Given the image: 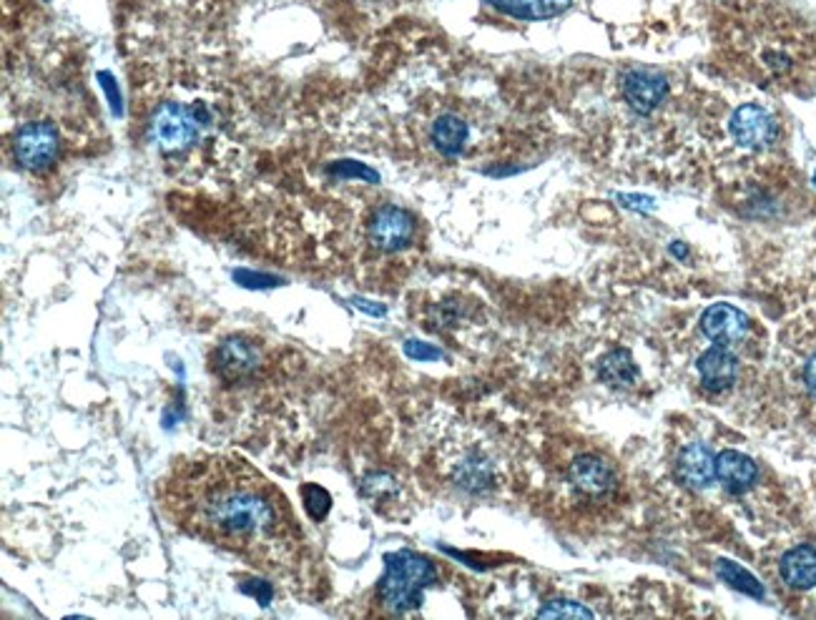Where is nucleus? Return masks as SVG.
<instances>
[{
  "mask_svg": "<svg viewBox=\"0 0 816 620\" xmlns=\"http://www.w3.org/2000/svg\"><path fill=\"white\" fill-rule=\"evenodd\" d=\"M161 508L187 536L229 550L259 570H282L302 532L282 490L242 458L194 454L161 482Z\"/></svg>",
  "mask_w": 816,
  "mask_h": 620,
  "instance_id": "f257e3e1",
  "label": "nucleus"
},
{
  "mask_svg": "<svg viewBox=\"0 0 816 620\" xmlns=\"http://www.w3.org/2000/svg\"><path fill=\"white\" fill-rule=\"evenodd\" d=\"M435 566L412 550L385 558V576L380 578L377 600L392 616H402L422 603L425 590L435 583Z\"/></svg>",
  "mask_w": 816,
  "mask_h": 620,
  "instance_id": "f03ea898",
  "label": "nucleus"
},
{
  "mask_svg": "<svg viewBox=\"0 0 816 620\" xmlns=\"http://www.w3.org/2000/svg\"><path fill=\"white\" fill-rule=\"evenodd\" d=\"M206 123L204 109H189L174 101H167L153 116V136L159 147L167 151H181L197 141L199 129Z\"/></svg>",
  "mask_w": 816,
  "mask_h": 620,
  "instance_id": "7ed1b4c3",
  "label": "nucleus"
},
{
  "mask_svg": "<svg viewBox=\"0 0 816 620\" xmlns=\"http://www.w3.org/2000/svg\"><path fill=\"white\" fill-rule=\"evenodd\" d=\"M59 131L51 123L38 121L26 123L21 131L13 136V153L16 161L28 171H43L51 167L59 157Z\"/></svg>",
  "mask_w": 816,
  "mask_h": 620,
  "instance_id": "20e7f679",
  "label": "nucleus"
},
{
  "mask_svg": "<svg viewBox=\"0 0 816 620\" xmlns=\"http://www.w3.org/2000/svg\"><path fill=\"white\" fill-rule=\"evenodd\" d=\"M214 372L222 377L224 382H239L246 380L256 372V367L262 364V352L244 337H226L222 344L214 350Z\"/></svg>",
  "mask_w": 816,
  "mask_h": 620,
  "instance_id": "39448f33",
  "label": "nucleus"
},
{
  "mask_svg": "<svg viewBox=\"0 0 816 620\" xmlns=\"http://www.w3.org/2000/svg\"><path fill=\"white\" fill-rule=\"evenodd\" d=\"M776 133L779 129H776L774 116L762 106L746 103L732 116V136L738 141V147L752 151L766 149L776 141Z\"/></svg>",
  "mask_w": 816,
  "mask_h": 620,
  "instance_id": "423d86ee",
  "label": "nucleus"
},
{
  "mask_svg": "<svg viewBox=\"0 0 816 620\" xmlns=\"http://www.w3.org/2000/svg\"><path fill=\"white\" fill-rule=\"evenodd\" d=\"M412 237H415V219L400 207H382L374 211L370 224L372 244L382 251H400L405 249Z\"/></svg>",
  "mask_w": 816,
  "mask_h": 620,
  "instance_id": "0eeeda50",
  "label": "nucleus"
},
{
  "mask_svg": "<svg viewBox=\"0 0 816 620\" xmlns=\"http://www.w3.org/2000/svg\"><path fill=\"white\" fill-rule=\"evenodd\" d=\"M701 329H704V334L712 339V342L728 347L742 342L746 337L748 319L742 309H736L732 304H714L706 309L704 317H701Z\"/></svg>",
  "mask_w": 816,
  "mask_h": 620,
  "instance_id": "6e6552de",
  "label": "nucleus"
},
{
  "mask_svg": "<svg viewBox=\"0 0 816 620\" xmlns=\"http://www.w3.org/2000/svg\"><path fill=\"white\" fill-rule=\"evenodd\" d=\"M666 93H668V86L656 73L633 71L626 76V83H623V96H626L628 106L633 111L643 113V116L656 111L661 101L666 99Z\"/></svg>",
  "mask_w": 816,
  "mask_h": 620,
  "instance_id": "1a4fd4ad",
  "label": "nucleus"
},
{
  "mask_svg": "<svg viewBox=\"0 0 816 620\" xmlns=\"http://www.w3.org/2000/svg\"><path fill=\"white\" fill-rule=\"evenodd\" d=\"M698 374L706 390L712 392H724L736 382L738 374V360L726 350L724 344H716L712 350H706L698 360Z\"/></svg>",
  "mask_w": 816,
  "mask_h": 620,
  "instance_id": "9d476101",
  "label": "nucleus"
},
{
  "mask_svg": "<svg viewBox=\"0 0 816 620\" xmlns=\"http://www.w3.org/2000/svg\"><path fill=\"white\" fill-rule=\"evenodd\" d=\"M568 474H571L573 488L591 498L606 496V492L613 488V482H616V478H613V470L601 458H595V454H583V458L575 460L571 464Z\"/></svg>",
  "mask_w": 816,
  "mask_h": 620,
  "instance_id": "9b49d317",
  "label": "nucleus"
},
{
  "mask_svg": "<svg viewBox=\"0 0 816 620\" xmlns=\"http://www.w3.org/2000/svg\"><path fill=\"white\" fill-rule=\"evenodd\" d=\"M678 478L691 490H704L716 478V458L706 444H688L678 458Z\"/></svg>",
  "mask_w": 816,
  "mask_h": 620,
  "instance_id": "f8f14e48",
  "label": "nucleus"
},
{
  "mask_svg": "<svg viewBox=\"0 0 816 620\" xmlns=\"http://www.w3.org/2000/svg\"><path fill=\"white\" fill-rule=\"evenodd\" d=\"M716 478L722 480V486L734 492V496H742L748 488H754V482L758 478V468L756 462L748 458V454H742L736 450H724L716 458Z\"/></svg>",
  "mask_w": 816,
  "mask_h": 620,
  "instance_id": "ddd939ff",
  "label": "nucleus"
},
{
  "mask_svg": "<svg viewBox=\"0 0 816 620\" xmlns=\"http://www.w3.org/2000/svg\"><path fill=\"white\" fill-rule=\"evenodd\" d=\"M782 578L796 590H809L816 586V550L812 546L792 548L782 558Z\"/></svg>",
  "mask_w": 816,
  "mask_h": 620,
  "instance_id": "4468645a",
  "label": "nucleus"
},
{
  "mask_svg": "<svg viewBox=\"0 0 816 620\" xmlns=\"http://www.w3.org/2000/svg\"><path fill=\"white\" fill-rule=\"evenodd\" d=\"M432 141H435L440 153H445V157H457V153L465 149L467 123L463 119H457V116H440L435 126H432Z\"/></svg>",
  "mask_w": 816,
  "mask_h": 620,
  "instance_id": "2eb2a0df",
  "label": "nucleus"
},
{
  "mask_svg": "<svg viewBox=\"0 0 816 620\" xmlns=\"http://www.w3.org/2000/svg\"><path fill=\"white\" fill-rule=\"evenodd\" d=\"M501 11L511 13L525 21H537V18H553L571 6V0H493Z\"/></svg>",
  "mask_w": 816,
  "mask_h": 620,
  "instance_id": "dca6fc26",
  "label": "nucleus"
},
{
  "mask_svg": "<svg viewBox=\"0 0 816 620\" xmlns=\"http://www.w3.org/2000/svg\"><path fill=\"white\" fill-rule=\"evenodd\" d=\"M598 374L606 384H633L638 380V367L633 362L631 352L613 350L601 360Z\"/></svg>",
  "mask_w": 816,
  "mask_h": 620,
  "instance_id": "f3484780",
  "label": "nucleus"
},
{
  "mask_svg": "<svg viewBox=\"0 0 816 620\" xmlns=\"http://www.w3.org/2000/svg\"><path fill=\"white\" fill-rule=\"evenodd\" d=\"M716 573H718V578L724 580V583H728L736 590H742V593L752 596V598H764V586L758 583V580L752 573H748V570H744L742 566H736L734 560H718Z\"/></svg>",
  "mask_w": 816,
  "mask_h": 620,
  "instance_id": "a211bd4d",
  "label": "nucleus"
},
{
  "mask_svg": "<svg viewBox=\"0 0 816 620\" xmlns=\"http://www.w3.org/2000/svg\"><path fill=\"white\" fill-rule=\"evenodd\" d=\"M302 496H304V502H306V510H310V516L314 520H322L326 516V512H330L332 498H330V492H326L324 488H320V486H304L302 488Z\"/></svg>",
  "mask_w": 816,
  "mask_h": 620,
  "instance_id": "6ab92c4d",
  "label": "nucleus"
},
{
  "mask_svg": "<svg viewBox=\"0 0 816 620\" xmlns=\"http://www.w3.org/2000/svg\"><path fill=\"white\" fill-rule=\"evenodd\" d=\"M537 618H593V613L581 603H573V600H553L537 613Z\"/></svg>",
  "mask_w": 816,
  "mask_h": 620,
  "instance_id": "aec40b11",
  "label": "nucleus"
},
{
  "mask_svg": "<svg viewBox=\"0 0 816 620\" xmlns=\"http://www.w3.org/2000/svg\"><path fill=\"white\" fill-rule=\"evenodd\" d=\"M332 173H338V177H347V179H352V177L354 179H364V181H370V183L377 181V173L364 167V163H357V161H342V163H338V167L332 169Z\"/></svg>",
  "mask_w": 816,
  "mask_h": 620,
  "instance_id": "412c9836",
  "label": "nucleus"
},
{
  "mask_svg": "<svg viewBox=\"0 0 816 620\" xmlns=\"http://www.w3.org/2000/svg\"><path fill=\"white\" fill-rule=\"evenodd\" d=\"M405 354L412 357L415 362H432V360H440V357H443V352L435 350V347H430L425 342H415V339L405 342Z\"/></svg>",
  "mask_w": 816,
  "mask_h": 620,
  "instance_id": "4be33fe9",
  "label": "nucleus"
},
{
  "mask_svg": "<svg viewBox=\"0 0 816 620\" xmlns=\"http://www.w3.org/2000/svg\"><path fill=\"white\" fill-rule=\"evenodd\" d=\"M372 490V498H382L385 492H395V480L387 478V474H372V478L364 480V492Z\"/></svg>",
  "mask_w": 816,
  "mask_h": 620,
  "instance_id": "5701e85b",
  "label": "nucleus"
},
{
  "mask_svg": "<svg viewBox=\"0 0 816 620\" xmlns=\"http://www.w3.org/2000/svg\"><path fill=\"white\" fill-rule=\"evenodd\" d=\"M804 382L806 387H809V392L816 394V354L804 367Z\"/></svg>",
  "mask_w": 816,
  "mask_h": 620,
  "instance_id": "b1692460",
  "label": "nucleus"
},
{
  "mask_svg": "<svg viewBox=\"0 0 816 620\" xmlns=\"http://www.w3.org/2000/svg\"><path fill=\"white\" fill-rule=\"evenodd\" d=\"M244 590H246V593L256 596V598H259V603H262V606H266V603H269V598H272V588H269V583H259V586H254V588H244Z\"/></svg>",
  "mask_w": 816,
  "mask_h": 620,
  "instance_id": "393cba45",
  "label": "nucleus"
},
{
  "mask_svg": "<svg viewBox=\"0 0 816 620\" xmlns=\"http://www.w3.org/2000/svg\"><path fill=\"white\" fill-rule=\"evenodd\" d=\"M814 183H816V173H814Z\"/></svg>",
  "mask_w": 816,
  "mask_h": 620,
  "instance_id": "a878e982",
  "label": "nucleus"
}]
</instances>
